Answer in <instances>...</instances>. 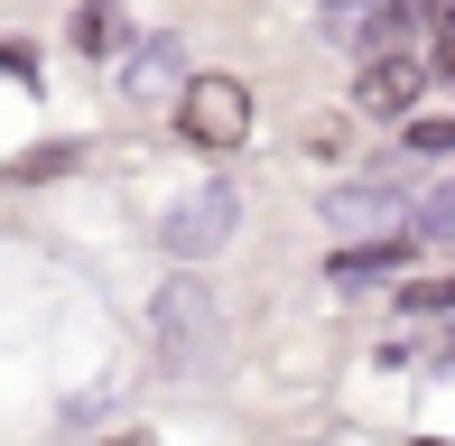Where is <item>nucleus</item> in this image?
Returning <instances> with one entry per match:
<instances>
[{
  "label": "nucleus",
  "mask_w": 455,
  "mask_h": 446,
  "mask_svg": "<svg viewBox=\"0 0 455 446\" xmlns=\"http://www.w3.org/2000/svg\"><path fill=\"white\" fill-rule=\"evenodd\" d=\"M177 131H186V149L233 158L242 139H251V84H242V75H196V84L177 93Z\"/></svg>",
  "instance_id": "f03ea898"
},
{
  "label": "nucleus",
  "mask_w": 455,
  "mask_h": 446,
  "mask_svg": "<svg viewBox=\"0 0 455 446\" xmlns=\"http://www.w3.org/2000/svg\"><path fill=\"white\" fill-rule=\"evenodd\" d=\"M233 214H242V205H233V187L214 177V187L177 195V205L158 214V242H168L177 260H204V251H223V233H233Z\"/></svg>",
  "instance_id": "7ed1b4c3"
},
{
  "label": "nucleus",
  "mask_w": 455,
  "mask_h": 446,
  "mask_svg": "<svg viewBox=\"0 0 455 446\" xmlns=\"http://www.w3.org/2000/svg\"><path fill=\"white\" fill-rule=\"evenodd\" d=\"M149 354H158V372H168V381H204V372H214V354H223V307H214V289H204L196 270L168 279V289L149 298Z\"/></svg>",
  "instance_id": "f257e3e1"
},
{
  "label": "nucleus",
  "mask_w": 455,
  "mask_h": 446,
  "mask_svg": "<svg viewBox=\"0 0 455 446\" xmlns=\"http://www.w3.org/2000/svg\"><path fill=\"white\" fill-rule=\"evenodd\" d=\"M112 446H158V437H149V428H140V437H112Z\"/></svg>",
  "instance_id": "4468645a"
},
{
  "label": "nucleus",
  "mask_w": 455,
  "mask_h": 446,
  "mask_svg": "<svg viewBox=\"0 0 455 446\" xmlns=\"http://www.w3.org/2000/svg\"><path fill=\"white\" fill-rule=\"evenodd\" d=\"M381 270H400V242H354V251H335L344 289H363V279H381Z\"/></svg>",
  "instance_id": "0eeeda50"
},
{
  "label": "nucleus",
  "mask_w": 455,
  "mask_h": 446,
  "mask_svg": "<svg viewBox=\"0 0 455 446\" xmlns=\"http://www.w3.org/2000/svg\"><path fill=\"white\" fill-rule=\"evenodd\" d=\"M409 233H419V242H455V177L419 195V214H409Z\"/></svg>",
  "instance_id": "6e6552de"
},
{
  "label": "nucleus",
  "mask_w": 455,
  "mask_h": 446,
  "mask_svg": "<svg viewBox=\"0 0 455 446\" xmlns=\"http://www.w3.org/2000/svg\"><path fill=\"white\" fill-rule=\"evenodd\" d=\"M409 214H419L409 177H363V187H335V195H325V223H409Z\"/></svg>",
  "instance_id": "20e7f679"
},
{
  "label": "nucleus",
  "mask_w": 455,
  "mask_h": 446,
  "mask_svg": "<svg viewBox=\"0 0 455 446\" xmlns=\"http://www.w3.org/2000/svg\"><path fill=\"white\" fill-rule=\"evenodd\" d=\"M419 84H427L419 56H371V75H363V112H409V103H419Z\"/></svg>",
  "instance_id": "39448f33"
},
{
  "label": "nucleus",
  "mask_w": 455,
  "mask_h": 446,
  "mask_svg": "<svg viewBox=\"0 0 455 446\" xmlns=\"http://www.w3.org/2000/svg\"><path fill=\"white\" fill-rule=\"evenodd\" d=\"M75 37H84L93 56H112V47H121V10H112V0H84V19H75Z\"/></svg>",
  "instance_id": "1a4fd4ad"
},
{
  "label": "nucleus",
  "mask_w": 455,
  "mask_h": 446,
  "mask_svg": "<svg viewBox=\"0 0 455 446\" xmlns=\"http://www.w3.org/2000/svg\"><path fill=\"white\" fill-rule=\"evenodd\" d=\"M409 149H419V158H437V149H455V121H409Z\"/></svg>",
  "instance_id": "f8f14e48"
},
{
  "label": "nucleus",
  "mask_w": 455,
  "mask_h": 446,
  "mask_svg": "<svg viewBox=\"0 0 455 446\" xmlns=\"http://www.w3.org/2000/svg\"><path fill=\"white\" fill-rule=\"evenodd\" d=\"M56 168H84V149H75V139H47V149L19 158V177H56Z\"/></svg>",
  "instance_id": "9d476101"
},
{
  "label": "nucleus",
  "mask_w": 455,
  "mask_h": 446,
  "mask_svg": "<svg viewBox=\"0 0 455 446\" xmlns=\"http://www.w3.org/2000/svg\"><path fill=\"white\" fill-rule=\"evenodd\" d=\"M400 307H409V316H455V279H419Z\"/></svg>",
  "instance_id": "9b49d317"
},
{
  "label": "nucleus",
  "mask_w": 455,
  "mask_h": 446,
  "mask_svg": "<svg viewBox=\"0 0 455 446\" xmlns=\"http://www.w3.org/2000/svg\"><path fill=\"white\" fill-rule=\"evenodd\" d=\"M437 56H446V66H455V10H446V28H437Z\"/></svg>",
  "instance_id": "ddd939ff"
},
{
  "label": "nucleus",
  "mask_w": 455,
  "mask_h": 446,
  "mask_svg": "<svg viewBox=\"0 0 455 446\" xmlns=\"http://www.w3.org/2000/svg\"><path fill=\"white\" fill-rule=\"evenodd\" d=\"M168 75H177V37H149V47L121 66V93H131V103H158V93H168Z\"/></svg>",
  "instance_id": "423d86ee"
}]
</instances>
